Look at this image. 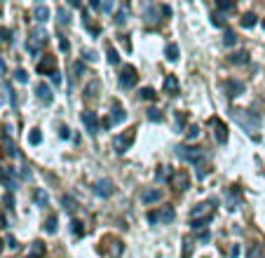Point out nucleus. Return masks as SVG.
<instances>
[{"label": "nucleus", "mask_w": 265, "mask_h": 258, "mask_svg": "<svg viewBox=\"0 0 265 258\" xmlns=\"http://www.w3.org/2000/svg\"><path fill=\"white\" fill-rule=\"evenodd\" d=\"M233 120L237 122L247 134H251V136L256 138V132L261 129V118H258L256 113H251V110H242V108H235V110H233Z\"/></svg>", "instance_id": "1"}, {"label": "nucleus", "mask_w": 265, "mask_h": 258, "mask_svg": "<svg viewBox=\"0 0 265 258\" xmlns=\"http://www.w3.org/2000/svg\"><path fill=\"white\" fill-rule=\"evenodd\" d=\"M176 155L186 160L188 164H197V167L204 162V150L197 146H176Z\"/></svg>", "instance_id": "2"}, {"label": "nucleus", "mask_w": 265, "mask_h": 258, "mask_svg": "<svg viewBox=\"0 0 265 258\" xmlns=\"http://www.w3.org/2000/svg\"><path fill=\"white\" fill-rule=\"evenodd\" d=\"M132 144H134V129H127L122 134H115V136H113V148H115V152H120V155H125V152L132 148Z\"/></svg>", "instance_id": "3"}, {"label": "nucleus", "mask_w": 265, "mask_h": 258, "mask_svg": "<svg viewBox=\"0 0 265 258\" xmlns=\"http://www.w3.org/2000/svg\"><path fill=\"white\" fill-rule=\"evenodd\" d=\"M176 218V212H174L172 206H164V209H160V212H150L148 214V223H172V220Z\"/></svg>", "instance_id": "4"}, {"label": "nucleus", "mask_w": 265, "mask_h": 258, "mask_svg": "<svg viewBox=\"0 0 265 258\" xmlns=\"http://www.w3.org/2000/svg\"><path fill=\"white\" fill-rule=\"evenodd\" d=\"M214 216V204L211 202H202V204L193 206L190 212V220H209Z\"/></svg>", "instance_id": "5"}, {"label": "nucleus", "mask_w": 265, "mask_h": 258, "mask_svg": "<svg viewBox=\"0 0 265 258\" xmlns=\"http://www.w3.org/2000/svg\"><path fill=\"white\" fill-rule=\"evenodd\" d=\"M139 82V73L134 66H122V73H120V84L125 87V90H132L134 84Z\"/></svg>", "instance_id": "6"}, {"label": "nucleus", "mask_w": 265, "mask_h": 258, "mask_svg": "<svg viewBox=\"0 0 265 258\" xmlns=\"http://www.w3.org/2000/svg\"><path fill=\"white\" fill-rule=\"evenodd\" d=\"M35 68H38L40 76H49V78H52L56 73V56H49V54L42 56V59L35 64Z\"/></svg>", "instance_id": "7"}, {"label": "nucleus", "mask_w": 265, "mask_h": 258, "mask_svg": "<svg viewBox=\"0 0 265 258\" xmlns=\"http://www.w3.org/2000/svg\"><path fill=\"white\" fill-rule=\"evenodd\" d=\"M162 5H146V8H143V22L146 24H153V26H155V24H160L162 22Z\"/></svg>", "instance_id": "8"}, {"label": "nucleus", "mask_w": 265, "mask_h": 258, "mask_svg": "<svg viewBox=\"0 0 265 258\" xmlns=\"http://www.w3.org/2000/svg\"><path fill=\"white\" fill-rule=\"evenodd\" d=\"M169 183H172V188H176V190H186V188H190V176H188L186 169H179V172H174V174L169 176Z\"/></svg>", "instance_id": "9"}, {"label": "nucleus", "mask_w": 265, "mask_h": 258, "mask_svg": "<svg viewBox=\"0 0 265 258\" xmlns=\"http://www.w3.org/2000/svg\"><path fill=\"white\" fill-rule=\"evenodd\" d=\"M94 195L96 198H110L113 195V181L110 178H99V181L94 183Z\"/></svg>", "instance_id": "10"}, {"label": "nucleus", "mask_w": 265, "mask_h": 258, "mask_svg": "<svg viewBox=\"0 0 265 258\" xmlns=\"http://www.w3.org/2000/svg\"><path fill=\"white\" fill-rule=\"evenodd\" d=\"M35 96H38V101L40 104H45V106H49L52 104V90H49V84H45V82H38L35 84Z\"/></svg>", "instance_id": "11"}, {"label": "nucleus", "mask_w": 265, "mask_h": 258, "mask_svg": "<svg viewBox=\"0 0 265 258\" xmlns=\"http://www.w3.org/2000/svg\"><path fill=\"white\" fill-rule=\"evenodd\" d=\"M45 38H47L45 30H33V33H31V40H28V50L35 54L40 47L45 45Z\"/></svg>", "instance_id": "12"}, {"label": "nucleus", "mask_w": 265, "mask_h": 258, "mask_svg": "<svg viewBox=\"0 0 265 258\" xmlns=\"http://www.w3.org/2000/svg\"><path fill=\"white\" fill-rule=\"evenodd\" d=\"M82 122H85L87 132H89L92 136L99 132V120H96V115H94L92 110H82Z\"/></svg>", "instance_id": "13"}, {"label": "nucleus", "mask_w": 265, "mask_h": 258, "mask_svg": "<svg viewBox=\"0 0 265 258\" xmlns=\"http://www.w3.org/2000/svg\"><path fill=\"white\" fill-rule=\"evenodd\" d=\"M162 198H164V192H162V190H155V188H148V190H143V192H141V202H143V204L160 202Z\"/></svg>", "instance_id": "14"}, {"label": "nucleus", "mask_w": 265, "mask_h": 258, "mask_svg": "<svg viewBox=\"0 0 265 258\" xmlns=\"http://www.w3.org/2000/svg\"><path fill=\"white\" fill-rule=\"evenodd\" d=\"M226 94L230 99L240 96V94H244V84L240 80H226Z\"/></svg>", "instance_id": "15"}, {"label": "nucleus", "mask_w": 265, "mask_h": 258, "mask_svg": "<svg viewBox=\"0 0 265 258\" xmlns=\"http://www.w3.org/2000/svg\"><path fill=\"white\" fill-rule=\"evenodd\" d=\"M127 120V113L125 108L120 106V104H113V108H110V124H120V122Z\"/></svg>", "instance_id": "16"}, {"label": "nucleus", "mask_w": 265, "mask_h": 258, "mask_svg": "<svg viewBox=\"0 0 265 258\" xmlns=\"http://www.w3.org/2000/svg\"><path fill=\"white\" fill-rule=\"evenodd\" d=\"M211 124H214V129H216V141H219V144H226V141H228V129H226V124H223L219 118H211Z\"/></svg>", "instance_id": "17"}, {"label": "nucleus", "mask_w": 265, "mask_h": 258, "mask_svg": "<svg viewBox=\"0 0 265 258\" xmlns=\"http://www.w3.org/2000/svg\"><path fill=\"white\" fill-rule=\"evenodd\" d=\"M0 183H2V186H7L9 190H14V186H16L14 172H12V169H0Z\"/></svg>", "instance_id": "18"}, {"label": "nucleus", "mask_w": 265, "mask_h": 258, "mask_svg": "<svg viewBox=\"0 0 265 258\" xmlns=\"http://www.w3.org/2000/svg\"><path fill=\"white\" fill-rule=\"evenodd\" d=\"M164 92L172 94V96H179V80H176V76H169L164 80Z\"/></svg>", "instance_id": "19"}, {"label": "nucleus", "mask_w": 265, "mask_h": 258, "mask_svg": "<svg viewBox=\"0 0 265 258\" xmlns=\"http://www.w3.org/2000/svg\"><path fill=\"white\" fill-rule=\"evenodd\" d=\"M33 14H35V19H38L40 24L49 22V8H47V5H38V8L33 10Z\"/></svg>", "instance_id": "20"}, {"label": "nucleus", "mask_w": 265, "mask_h": 258, "mask_svg": "<svg viewBox=\"0 0 265 258\" xmlns=\"http://www.w3.org/2000/svg\"><path fill=\"white\" fill-rule=\"evenodd\" d=\"M164 54H167L169 61H179V45H176V42H169L167 50H164Z\"/></svg>", "instance_id": "21"}, {"label": "nucleus", "mask_w": 265, "mask_h": 258, "mask_svg": "<svg viewBox=\"0 0 265 258\" xmlns=\"http://www.w3.org/2000/svg\"><path fill=\"white\" fill-rule=\"evenodd\" d=\"M223 45H226V47H235V45H237V33H235V30L228 28L226 33H223Z\"/></svg>", "instance_id": "22"}, {"label": "nucleus", "mask_w": 265, "mask_h": 258, "mask_svg": "<svg viewBox=\"0 0 265 258\" xmlns=\"http://www.w3.org/2000/svg\"><path fill=\"white\" fill-rule=\"evenodd\" d=\"M122 251H125V246H122V242H120V240H113V246H110L108 256H113V258H120V256H122Z\"/></svg>", "instance_id": "23"}, {"label": "nucleus", "mask_w": 265, "mask_h": 258, "mask_svg": "<svg viewBox=\"0 0 265 258\" xmlns=\"http://www.w3.org/2000/svg\"><path fill=\"white\" fill-rule=\"evenodd\" d=\"M249 61V54L247 52H237L230 56V64H235V66H242V64H247Z\"/></svg>", "instance_id": "24"}, {"label": "nucleus", "mask_w": 265, "mask_h": 258, "mask_svg": "<svg viewBox=\"0 0 265 258\" xmlns=\"http://www.w3.org/2000/svg\"><path fill=\"white\" fill-rule=\"evenodd\" d=\"M56 228H59V220H56V216H49V218L45 220V232H49V235H54Z\"/></svg>", "instance_id": "25"}, {"label": "nucleus", "mask_w": 265, "mask_h": 258, "mask_svg": "<svg viewBox=\"0 0 265 258\" xmlns=\"http://www.w3.org/2000/svg\"><path fill=\"white\" fill-rule=\"evenodd\" d=\"M28 144H31V146L42 144V132H40V129H31V134H28Z\"/></svg>", "instance_id": "26"}, {"label": "nucleus", "mask_w": 265, "mask_h": 258, "mask_svg": "<svg viewBox=\"0 0 265 258\" xmlns=\"http://www.w3.org/2000/svg\"><path fill=\"white\" fill-rule=\"evenodd\" d=\"M242 26L244 28H254V26H256V14H254V12H247V14L242 16Z\"/></svg>", "instance_id": "27"}, {"label": "nucleus", "mask_w": 265, "mask_h": 258, "mask_svg": "<svg viewBox=\"0 0 265 258\" xmlns=\"http://www.w3.org/2000/svg\"><path fill=\"white\" fill-rule=\"evenodd\" d=\"M139 96H141V99H143V101H153V99H155V96H157V94H155V90H153V87H143V90H141V94H139Z\"/></svg>", "instance_id": "28"}, {"label": "nucleus", "mask_w": 265, "mask_h": 258, "mask_svg": "<svg viewBox=\"0 0 265 258\" xmlns=\"http://www.w3.org/2000/svg\"><path fill=\"white\" fill-rule=\"evenodd\" d=\"M33 200H35V204L47 206V192H45V190H35V195H33Z\"/></svg>", "instance_id": "29"}, {"label": "nucleus", "mask_w": 265, "mask_h": 258, "mask_svg": "<svg viewBox=\"0 0 265 258\" xmlns=\"http://www.w3.org/2000/svg\"><path fill=\"white\" fill-rule=\"evenodd\" d=\"M45 254V242H33V246H31V256L35 258V256H42Z\"/></svg>", "instance_id": "30"}, {"label": "nucleus", "mask_w": 265, "mask_h": 258, "mask_svg": "<svg viewBox=\"0 0 265 258\" xmlns=\"http://www.w3.org/2000/svg\"><path fill=\"white\" fill-rule=\"evenodd\" d=\"M148 120L150 122H162L164 120L162 110H157V108H150V110H148Z\"/></svg>", "instance_id": "31"}, {"label": "nucleus", "mask_w": 265, "mask_h": 258, "mask_svg": "<svg viewBox=\"0 0 265 258\" xmlns=\"http://www.w3.org/2000/svg\"><path fill=\"white\" fill-rule=\"evenodd\" d=\"M56 16H59V24H61V26H68L70 24V16H68V12H66V10H56Z\"/></svg>", "instance_id": "32"}, {"label": "nucleus", "mask_w": 265, "mask_h": 258, "mask_svg": "<svg viewBox=\"0 0 265 258\" xmlns=\"http://www.w3.org/2000/svg\"><path fill=\"white\" fill-rule=\"evenodd\" d=\"M106 56H108V64H110V66H117V64H120V54H117L113 47H110L108 52H106Z\"/></svg>", "instance_id": "33"}, {"label": "nucleus", "mask_w": 265, "mask_h": 258, "mask_svg": "<svg viewBox=\"0 0 265 258\" xmlns=\"http://www.w3.org/2000/svg\"><path fill=\"white\" fill-rule=\"evenodd\" d=\"M125 24H127V10L122 8V10H120V12L115 14V26H125Z\"/></svg>", "instance_id": "34"}, {"label": "nucleus", "mask_w": 265, "mask_h": 258, "mask_svg": "<svg viewBox=\"0 0 265 258\" xmlns=\"http://www.w3.org/2000/svg\"><path fill=\"white\" fill-rule=\"evenodd\" d=\"M70 232H73V235H78V237H82V235H85V230H82V223L73 220V223H70Z\"/></svg>", "instance_id": "35"}, {"label": "nucleus", "mask_w": 265, "mask_h": 258, "mask_svg": "<svg viewBox=\"0 0 265 258\" xmlns=\"http://www.w3.org/2000/svg\"><path fill=\"white\" fill-rule=\"evenodd\" d=\"M14 80H16V82H28V73H26V70H23V68H16V73H14Z\"/></svg>", "instance_id": "36"}, {"label": "nucleus", "mask_w": 265, "mask_h": 258, "mask_svg": "<svg viewBox=\"0 0 265 258\" xmlns=\"http://www.w3.org/2000/svg\"><path fill=\"white\" fill-rule=\"evenodd\" d=\"M63 206H66L68 212H73V209H78V202L73 198H63Z\"/></svg>", "instance_id": "37"}, {"label": "nucleus", "mask_w": 265, "mask_h": 258, "mask_svg": "<svg viewBox=\"0 0 265 258\" xmlns=\"http://www.w3.org/2000/svg\"><path fill=\"white\" fill-rule=\"evenodd\" d=\"M186 134H188V138H197V136H200V127H197V124H193Z\"/></svg>", "instance_id": "38"}, {"label": "nucleus", "mask_w": 265, "mask_h": 258, "mask_svg": "<svg viewBox=\"0 0 265 258\" xmlns=\"http://www.w3.org/2000/svg\"><path fill=\"white\" fill-rule=\"evenodd\" d=\"M82 56H85V61H96V52H92V50H82Z\"/></svg>", "instance_id": "39"}, {"label": "nucleus", "mask_w": 265, "mask_h": 258, "mask_svg": "<svg viewBox=\"0 0 265 258\" xmlns=\"http://www.w3.org/2000/svg\"><path fill=\"white\" fill-rule=\"evenodd\" d=\"M249 258H261V246H258V244H254L249 249Z\"/></svg>", "instance_id": "40"}, {"label": "nucleus", "mask_w": 265, "mask_h": 258, "mask_svg": "<svg viewBox=\"0 0 265 258\" xmlns=\"http://www.w3.org/2000/svg\"><path fill=\"white\" fill-rule=\"evenodd\" d=\"M216 5H219V10H223V12H228V10H233V8H235L233 2H226V0H219Z\"/></svg>", "instance_id": "41"}, {"label": "nucleus", "mask_w": 265, "mask_h": 258, "mask_svg": "<svg viewBox=\"0 0 265 258\" xmlns=\"http://www.w3.org/2000/svg\"><path fill=\"white\" fill-rule=\"evenodd\" d=\"M211 22H214V26H223V16H221V14H214V16H211Z\"/></svg>", "instance_id": "42"}, {"label": "nucleus", "mask_w": 265, "mask_h": 258, "mask_svg": "<svg viewBox=\"0 0 265 258\" xmlns=\"http://www.w3.org/2000/svg\"><path fill=\"white\" fill-rule=\"evenodd\" d=\"M211 235H209V230H204V232H200V242H209Z\"/></svg>", "instance_id": "43"}, {"label": "nucleus", "mask_w": 265, "mask_h": 258, "mask_svg": "<svg viewBox=\"0 0 265 258\" xmlns=\"http://www.w3.org/2000/svg\"><path fill=\"white\" fill-rule=\"evenodd\" d=\"M52 82H56V84H61V73H59V70H56L54 76H52Z\"/></svg>", "instance_id": "44"}, {"label": "nucleus", "mask_w": 265, "mask_h": 258, "mask_svg": "<svg viewBox=\"0 0 265 258\" xmlns=\"http://www.w3.org/2000/svg\"><path fill=\"white\" fill-rule=\"evenodd\" d=\"M103 12H113V10H115V8H113V2H103Z\"/></svg>", "instance_id": "45"}, {"label": "nucleus", "mask_w": 265, "mask_h": 258, "mask_svg": "<svg viewBox=\"0 0 265 258\" xmlns=\"http://www.w3.org/2000/svg\"><path fill=\"white\" fill-rule=\"evenodd\" d=\"M59 136H61V138H68V127H61V129H59Z\"/></svg>", "instance_id": "46"}, {"label": "nucleus", "mask_w": 265, "mask_h": 258, "mask_svg": "<svg viewBox=\"0 0 265 258\" xmlns=\"http://www.w3.org/2000/svg\"><path fill=\"white\" fill-rule=\"evenodd\" d=\"M89 8H92V10H99V8H103V5L99 2V0H92V2H89Z\"/></svg>", "instance_id": "47"}, {"label": "nucleus", "mask_w": 265, "mask_h": 258, "mask_svg": "<svg viewBox=\"0 0 265 258\" xmlns=\"http://www.w3.org/2000/svg\"><path fill=\"white\" fill-rule=\"evenodd\" d=\"M0 33H2V40H5V42H9V30H7V28H2Z\"/></svg>", "instance_id": "48"}, {"label": "nucleus", "mask_w": 265, "mask_h": 258, "mask_svg": "<svg viewBox=\"0 0 265 258\" xmlns=\"http://www.w3.org/2000/svg\"><path fill=\"white\" fill-rule=\"evenodd\" d=\"M162 14H164V16H172V8H167V5H162Z\"/></svg>", "instance_id": "49"}, {"label": "nucleus", "mask_w": 265, "mask_h": 258, "mask_svg": "<svg viewBox=\"0 0 265 258\" xmlns=\"http://www.w3.org/2000/svg\"><path fill=\"white\" fill-rule=\"evenodd\" d=\"M59 45H61V52H68V42H66L63 38H61V42H59Z\"/></svg>", "instance_id": "50"}, {"label": "nucleus", "mask_w": 265, "mask_h": 258, "mask_svg": "<svg viewBox=\"0 0 265 258\" xmlns=\"http://www.w3.org/2000/svg\"><path fill=\"white\" fill-rule=\"evenodd\" d=\"M5 204H7V206H12V204H14V200H12V195H5Z\"/></svg>", "instance_id": "51"}, {"label": "nucleus", "mask_w": 265, "mask_h": 258, "mask_svg": "<svg viewBox=\"0 0 265 258\" xmlns=\"http://www.w3.org/2000/svg\"><path fill=\"white\" fill-rule=\"evenodd\" d=\"M7 244H9V249H16V240H14V237H9Z\"/></svg>", "instance_id": "52"}, {"label": "nucleus", "mask_w": 265, "mask_h": 258, "mask_svg": "<svg viewBox=\"0 0 265 258\" xmlns=\"http://www.w3.org/2000/svg\"><path fill=\"white\" fill-rule=\"evenodd\" d=\"M5 73V61H0V76Z\"/></svg>", "instance_id": "53"}, {"label": "nucleus", "mask_w": 265, "mask_h": 258, "mask_svg": "<svg viewBox=\"0 0 265 258\" xmlns=\"http://www.w3.org/2000/svg\"><path fill=\"white\" fill-rule=\"evenodd\" d=\"M0 251H2V240H0Z\"/></svg>", "instance_id": "54"}, {"label": "nucleus", "mask_w": 265, "mask_h": 258, "mask_svg": "<svg viewBox=\"0 0 265 258\" xmlns=\"http://www.w3.org/2000/svg\"><path fill=\"white\" fill-rule=\"evenodd\" d=\"M263 28H265V19H263Z\"/></svg>", "instance_id": "55"}]
</instances>
